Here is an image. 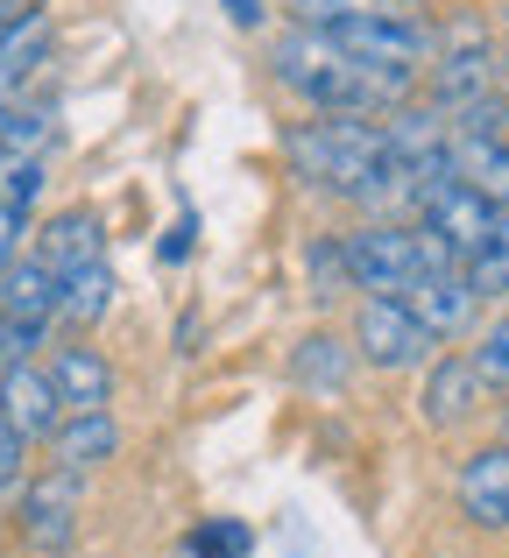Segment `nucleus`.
<instances>
[{"label":"nucleus","mask_w":509,"mask_h":558,"mask_svg":"<svg viewBox=\"0 0 509 558\" xmlns=\"http://www.w3.org/2000/svg\"><path fill=\"white\" fill-rule=\"evenodd\" d=\"M22 481H28V438L0 424V488H22Z\"/></svg>","instance_id":"nucleus-24"},{"label":"nucleus","mask_w":509,"mask_h":558,"mask_svg":"<svg viewBox=\"0 0 509 558\" xmlns=\"http://www.w3.org/2000/svg\"><path fill=\"white\" fill-rule=\"evenodd\" d=\"M57 304H64V276H57L43 255H14L8 283H0V312L8 318H43V326H50Z\"/></svg>","instance_id":"nucleus-15"},{"label":"nucleus","mask_w":509,"mask_h":558,"mask_svg":"<svg viewBox=\"0 0 509 558\" xmlns=\"http://www.w3.org/2000/svg\"><path fill=\"white\" fill-rule=\"evenodd\" d=\"M460 509L482 531H509V446H482L460 466Z\"/></svg>","instance_id":"nucleus-12"},{"label":"nucleus","mask_w":509,"mask_h":558,"mask_svg":"<svg viewBox=\"0 0 509 558\" xmlns=\"http://www.w3.org/2000/svg\"><path fill=\"white\" fill-rule=\"evenodd\" d=\"M99 247H107V227H99V213H85V205H71V213H57L50 227H43L36 255L50 262L57 276L85 269V262H99Z\"/></svg>","instance_id":"nucleus-16"},{"label":"nucleus","mask_w":509,"mask_h":558,"mask_svg":"<svg viewBox=\"0 0 509 558\" xmlns=\"http://www.w3.org/2000/svg\"><path fill=\"white\" fill-rule=\"evenodd\" d=\"M22 233H28V205H0V262L22 255Z\"/></svg>","instance_id":"nucleus-25"},{"label":"nucleus","mask_w":509,"mask_h":558,"mask_svg":"<svg viewBox=\"0 0 509 558\" xmlns=\"http://www.w3.org/2000/svg\"><path fill=\"white\" fill-rule=\"evenodd\" d=\"M304 276H312L318 304H332V298L354 290V269H347V241H340V233H318V241L304 247Z\"/></svg>","instance_id":"nucleus-20"},{"label":"nucleus","mask_w":509,"mask_h":558,"mask_svg":"<svg viewBox=\"0 0 509 558\" xmlns=\"http://www.w3.org/2000/svg\"><path fill=\"white\" fill-rule=\"evenodd\" d=\"M64 417L71 410H64V396H57L50 368H36V361H8V368H0V424H14L28 446H43Z\"/></svg>","instance_id":"nucleus-9"},{"label":"nucleus","mask_w":509,"mask_h":558,"mask_svg":"<svg viewBox=\"0 0 509 558\" xmlns=\"http://www.w3.org/2000/svg\"><path fill=\"white\" fill-rule=\"evenodd\" d=\"M468 283L482 290V304L509 298V213H496V227H488V241L474 247V262H468Z\"/></svg>","instance_id":"nucleus-21"},{"label":"nucleus","mask_w":509,"mask_h":558,"mask_svg":"<svg viewBox=\"0 0 509 558\" xmlns=\"http://www.w3.org/2000/svg\"><path fill=\"white\" fill-rule=\"evenodd\" d=\"M403 304L425 318V332L439 347L460 340V332H474V318H482V290L468 283V269H425L411 290H403Z\"/></svg>","instance_id":"nucleus-10"},{"label":"nucleus","mask_w":509,"mask_h":558,"mask_svg":"<svg viewBox=\"0 0 509 558\" xmlns=\"http://www.w3.org/2000/svg\"><path fill=\"white\" fill-rule=\"evenodd\" d=\"M425 78H432V99L453 113V107H468V99L496 93L502 57H496V43H488V36H474V28H453V36H439V57H432Z\"/></svg>","instance_id":"nucleus-8"},{"label":"nucleus","mask_w":509,"mask_h":558,"mask_svg":"<svg viewBox=\"0 0 509 558\" xmlns=\"http://www.w3.org/2000/svg\"><path fill=\"white\" fill-rule=\"evenodd\" d=\"M50 452H57L64 474H93V466H107L113 452H121V424H113L107 410H71L50 432Z\"/></svg>","instance_id":"nucleus-14"},{"label":"nucleus","mask_w":509,"mask_h":558,"mask_svg":"<svg viewBox=\"0 0 509 558\" xmlns=\"http://www.w3.org/2000/svg\"><path fill=\"white\" fill-rule=\"evenodd\" d=\"M249 551H255V531H249V523H234V517L206 523V531L192 537V558H249Z\"/></svg>","instance_id":"nucleus-23"},{"label":"nucleus","mask_w":509,"mask_h":558,"mask_svg":"<svg viewBox=\"0 0 509 558\" xmlns=\"http://www.w3.org/2000/svg\"><path fill=\"white\" fill-rule=\"evenodd\" d=\"M220 8H227L234 28H262V0H220Z\"/></svg>","instance_id":"nucleus-27"},{"label":"nucleus","mask_w":509,"mask_h":558,"mask_svg":"<svg viewBox=\"0 0 509 558\" xmlns=\"http://www.w3.org/2000/svg\"><path fill=\"white\" fill-rule=\"evenodd\" d=\"M192 233L198 227H192V213H184L178 227H170V241H163V262H184V255H192Z\"/></svg>","instance_id":"nucleus-26"},{"label":"nucleus","mask_w":509,"mask_h":558,"mask_svg":"<svg viewBox=\"0 0 509 558\" xmlns=\"http://www.w3.org/2000/svg\"><path fill=\"white\" fill-rule=\"evenodd\" d=\"M290 375H298V389H312V396H340L347 375H354V340H332V332H312V340H298V354H290Z\"/></svg>","instance_id":"nucleus-18"},{"label":"nucleus","mask_w":509,"mask_h":558,"mask_svg":"<svg viewBox=\"0 0 509 558\" xmlns=\"http://www.w3.org/2000/svg\"><path fill=\"white\" fill-rule=\"evenodd\" d=\"M347 241V269H354V290L368 298H403V290L425 276V255H417V227L403 219H368V227L340 233Z\"/></svg>","instance_id":"nucleus-4"},{"label":"nucleus","mask_w":509,"mask_h":558,"mask_svg":"<svg viewBox=\"0 0 509 558\" xmlns=\"http://www.w3.org/2000/svg\"><path fill=\"white\" fill-rule=\"evenodd\" d=\"M411 227H425L432 241H446V247H453V262L468 269L474 247H482L488 227H496V205H488L474 184H460V178H432L425 198H417V213H411Z\"/></svg>","instance_id":"nucleus-6"},{"label":"nucleus","mask_w":509,"mask_h":558,"mask_svg":"<svg viewBox=\"0 0 509 558\" xmlns=\"http://www.w3.org/2000/svg\"><path fill=\"white\" fill-rule=\"evenodd\" d=\"M85 474H64V466H50L43 481H22V509H14V523H22V537L36 551H71L78 545V509H85Z\"/></svg>","instance_id":"nucleus-7"},{"label":"nucleus","mask_w":509,"mask_h":558,"mask_svg":"<svg viewBox=\"0 0 509 558\" xmlns=\"http://www.w3.org/2000/svg\"><path fill=\"white\" fill-rule=\"evenodd\" d=\"M389 8H417V0H389Z\"/></svg>","instance_id":"nucleus-29"},{"label":"nucleus","mask_w":509,"mask_h":558,"mask_svg":"<svg viewBox=\"0 0 509 558\" xmlns=\"http://www.w3.org/2000/svg\"><path fill=\"white\" fill-rule=\"evenodd\" d=\"M269 71H276V85L298 93L312 113H368V121H383V113H397L403 99L417 93V71L361 64V57H347L340 43L312 22H298L290 36L269 43Z\"/></svg>","instance_id":"nucleus-1"},{"label":"nucleus","mask_w":509,"mask_h":558,"mask_svg":"<svg viewBox=\"0 0 509 558\" xmlns=\"http://www.w3.org/2000/svg\"><path fill=\"white\" fill-rule=\"evenodd\" d=\"M50 381H57V396H64V410H107L113 403V368L93 347H57Z\"/></svg>","instance_id":"nucleus-17"},{"label":"nucleus","mask_w":509,"mask_h":558,"mask_svg":"<svg viewBox=\"0 0 509 558\" xmlns=\"http://www.w3.org/2000/svg\"><path fill=\"white\" fill-rule=\"evenodd\" d=\"M326 36L340 43L347 57H361V64L432 71V57H439V28H432V22H417L411 8H383V14H347V22H332Z\"/></svg>","instance_id":"nucleus-3"},{"label":"nucleus","mask_w":509,"mask_h":558,"mask_svg":"<svg viewBox=\"0 0 509 558\" xmlns=\"http://www.w3.org/2000/svg\"><path fill=\"white\" fill-rule=\"evenodd\" d=\"M432 347H439V340L425 332V318H417L403 298H361V312H354V354L368 361V368H425Z\"/></svg>","instance_id":"nucleus-5"},{"label":"nucleus","mask_w":509,"mask_h":558,"mask_svg":"<svg viewBox=\"0 0 509 558\" xmlns=\"http://www.w3.org/2000/svg\"><path fill=\"white\" fill-rule=\"evenodd\" d=\"M22 14H36V0H0V28H8V22H22Z\"/></svg>","instance_id":"nucleus-28"},{"label":"nucleus","mask_w":509,"mask_h":558,"mask_svg":"<svg viewBox=\"0 0 509 558\" xmlns=\"http://www.w3.org/2000/svg\"><path fill=\"white\" fill-rule=\"evenodd\" d=\"M283 163L290 178H304L326 198H361V184L389 163L383 149V121L368 113H312L283 135Z\"/></svg>","instance_id":"nucleus-2"},{"label":"nucleus","mask_w":509,"mask_h":558,"mask_svg":"<svg viewBox=\"0 0 509 558\" xmlns=\"http://www.w3.org/2000/svg\"><path fill=\"white\" fill-rule=\"evenodd\" d=\"M107 304H113V269H107V262H85V269L64 276V304H57V318L85 332V326L107 318Z\"/></svg>","instance_id":"nucleus-19"},{"label":"nucleus","mask_w":509,"mask_h":558,"mask_svg":"<svg viewBox=\"0 0 509 558\" xmlns=\"http://www.w3.org/2000/svg\"><path fill=\"white\" fill-rule=\"evenodd\" d=\"M468 361H474V375H482L496 396H509V318H496V326L474 340V354H468Z\"/></svg>","instance_id":"nucleus-22"},{"label":"nucleus","mask_w":509,"mask_h":558,"mask_svg":"<svg viewBox=\"0 0 509 558\" xmlns=\"http://www.w3.org/2000/svg\"><path fill=\"white\" fill-rule=\"evenodd\" d=\"M446 178L474 184L496 213H509V135H453V149H446Z\"/></svg>","instance_id":"nucleus-13"},{"label":"nucleus","mask_w":509,"mask_h":558,"mask_svg":"<svg viewBox=\"0 0 509 558\" xmlns=\"http://www.w3.org/2000/svg\"><path fill=\"white\" fill-rule=\"evenodd\" d=\"M488 381L474 375L468 354H439L425 361V389H417V417L432 424V432H453V424H468L474 410H482Z\"/></svg>","instance_id":"nucleus-11"}]
</instances>
